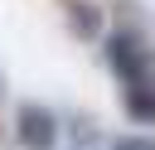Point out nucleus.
Listing matches in <instances>:
<instances>
[{
    "label": "nucleus",
    "mask_w": 155,
    "mask_h": 150,
    "mask_svg": "<svg viewBox=\"0 0 155 150\" xmlns=\"http://www.w3.org/2000/svg\"><path fill=\"white\" fill-rule=\"evenodd\" d=\"M126 111H131L136 121H155V77L126 87Z\"/></svg>",
    "instance_id": "3"
},
{
    "label": "nucleus",
    "mask_w": 155,
    "mask_h": 150,
    "mask_svg": "<svg viewBox=\"0 0 155 150\" xmlns=\"http://www.w3.org/2000/svg\"><path fill=\"white\" fill-rule=\"evenodd\" d=\"M15 131H19V140H24L29 150H53V140H58V121H53V111L39 106V102H24V106H19Z\"/></svg>",
    "instance_id": "2"
},
{
    "label": "nucleus",
    "mask_w": 155,
    "mask_h": 150,
    "mask_svg": "<svg viewBox=\"0 0 155 150\" xmlns=\"http://www.w3.org/2000/svg\"><path fill=\"white\" fill-rule=\"evenodd\" d=\"M111 150H155V140H140V135H131V140H116Z\"/></svg>",
    "instance_id": "5"
},
{
    "label": "nucleus",
    "mask_w": 155,
    "mask_h": 150,
    "mask_svg": "<svg viewBox=\"0 0 155 150\" xmlns=\"http://www.w3.org/2000/svg\"><path fill=\"white\" fill-rule=\"evenodd\" d=\"M107 63H111V73L121 77V87H131V82H145V77H155V63H150L145 44H140L136 34H126V29L107 34Z\"/></svg>",
    "instance_id": "1"
},
{
    "label": "nucleus",
    "mask_w": 155,
    "mask_h": 150,
    "mask_svg": "<svg viewBox=\"0 0 155 150\" xmlns=\"http://www.w3.org/2000/svg\"><path fill=\"white\" fill-rule=\"evenodd\" d=\"M73 29L78 34H102V19L92 15V5H73Z\"/></svg>",
    "instance_id": "4"
}]
</instances>
